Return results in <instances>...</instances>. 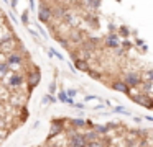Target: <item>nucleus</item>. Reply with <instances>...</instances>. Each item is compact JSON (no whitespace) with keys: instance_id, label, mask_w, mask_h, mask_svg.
<instances>
[{"instance_id":"obj_36","label":"nucleus","mask_w":153,"mask_h":147,"mask_svg":"<svg viewBox=\"0 0 153 147\" xmlns=\"http://www.w3.org/2000/svg\"><path fill=\"white\" fill-rule=\"evenodd\" d=\"M4 2H5V3H8V0H4Z\"/></svg>"},{"instance_id":"obj_25","label":"nucleus","mask_w":153,"mask_h":147,"mask_svg":"<svg viewBox=\"0 0 153 147\" xmlns=\"http://www.w3.org/2000/svg\"><path fill=\"white\" fill-rule=\"evenodd\" d=\"M66 95H68V98H71V100H73V98L77 95V90H68Z\"/></svg>"},{"instance_id":"obj_11","label":"nucleus","mask_w":153,"mask_h":147,"mask_svg":"<svg viewBox=\"0 0 153 147\" xmlns=\"http://www.w3.org/2000/svg\"><path fill=\"white\" fill-rule=\"evenodd\" d=\"M68 41L69 42H77V44H81V42L84 41V34L81 33V29H73V31L69 33V36H68Z\"/></svg>"},{"instance_id":"obj_6","label":"nucleus","mask_w":153,"mask_h":147,"mask_svg":"<svg viewBox=\"0 0 153 147\" xmlns=\"http://www.w3.org/2000/svg\"><path fill=\"white\" fill-rule=\"evenodd\" d=\"M7 62L8 65H20L22 62H23V56L20 54V52H15V51H12V52H8V56H7Z\"/></svg>"},{"instance_id":"obj_31","label":"nucleus","mask_w":153,"mask_h":147,"mask_svg":"<svg viewBox=\"0 0 153 147\" xmlns=\"http://www.w3.org/2000/svg\"><path fill=\"white\" fill-rule=\"evenodd\" d=\"M28 33H30V34L33 36L35 39H38V33H36V31H33V29H28Z\"/></svg>"},{"instance_id":"obj_16","label":"nucleus","mask_w":153,"mask_h":147,"mask_svg":"<svg viewBox=\"0 0 153 147\" xmlns=\"http://www.w3.org/2000/svg\"><path fill=\"white\" fill-rule=\"evenodd\" d=\"M58 100L63 101V103H68V105H73V103H74V101L71 100V98H68L66 91H63V90H59V93H58Z\"/></svg>"},{"instance_id":"obj_15","label":"nucleus","mask_w":153,"mask_h":147,"mask_svg":"<svg viewBox=\"0 0 153 147\" xmlns=\"http://www.w3.org/2000/svg\"><path fill=\"white\" fill-rule=\"evenodd\" d=\"M82 136H84V139H86V142H92V140H97L100 137L96 131H87V132L82 134Z\"/></svg>"},{"instance_id":"obj_28","label":"nucleus","mask_w":153,"mask_h":147,"mask_svg":"<svg viewBox=\"0 0 153 147\" xmlns=\"http://www.w3.org/2000/svg\"><path fill=\"white\" fill-rule=\"evenodd\" d=\"M89 74H91V77H94V78H100V74H99V72H94V70H89Z\"/></svg>"},{"instance_id":"obj_26","label":"nucleus","mask_w":153,"mask_h":147,"mask_svg":"<svg viewBox=\"0 0 153 147\" xmlns=\"http://www.w3.org/2000/svg\"><path fill=\"white\" fill-rule=\"evenodd\" d=\"M22 23H23V25H28V12H25L23 15H22Z\"/></svg>"},{"instance_id":"obj_23","label":"nucleus","mask_w":153,"mask_h":147,"mask_svg":"<svg viewBox=\"0 0 153 147\" xmlns=\"http://www.w3.org/2000/svg\"><path fill=\"white\" fill-rule=\"evenodd\" d=\"M53 101H54V98L51 97L50 93H48V95H45V97H43V100H41V103H43V105H46V103H53Z\"/></svg>"},{"instance_id":"obj_21","label":"nucleus","mask_w":153,"mask_h":147,"mask_svg":"<svg viewBox=\"0 0 153 147\" xmlns=\"http://www.w3.org/2000/svg\"><path fill=\"white\" fill-rule=\"evenodd\" d=\"M58 42H59L63 48L69 49V41H68V38H59V36H58Z\"/></svg>"},{"instance_id":"obj_35","label":"nucleus","mask_w":153,"mask_h":147,"mask_svg":"<svg viewBox=\"0 0 153 147\" xmlns=\"http://www.w3.org/2000/svg\"><path fill=\"white\" fill-rule=\"evenodd\" d=\"M53 2H56V3H61V2H63V0H53Z\"/></svg>"},{"instance_id":"obj_17","label":"nucleus","mask_w":153,"mask_h":147,"mask_svg":"<svg viewBox=\"0 0 153 147\" xmlns=\"http://www.w3.org/2000/svg\"><path fill=\"white\" fill-rule=\"evenodd\" d=\"M94 131H96V132L99 134L100 137H104V136H107V134H109L107 127H105V126H102V124H96V126H94Z\"/></svg>"},{"instance_id":"obj_8","label":"nucleus","mask_w":153,"mask_h":147,"mask_svg":"<svg viewBox=\"0 0 153 147\" xmlns=\"http://www.w3.org/2000/svg\"><path fill=\"white\" fill-rule=\"evenodd\" d=\"M105 46L107 48H112V49H115V48H119L120 46V41H119V36L115 34V33H109V34L105 36Z\"/></svg>"},{"instance_id":"obj_10","label":"nucleus","mask_w":153,"mask_h":147,"mask_svg":"<svg viewBox=\"0 0 153 147\" xmlns=\"http://www.w3.org/2000/svg\"><path fill=\"white\" fill-rule=\"evenodd\" d=\"M23 83H25V78L22 77L20 74H13V75H10V78H8V87L18 88V87H22Z\"/></svg>"},{"instance_id":"obj_14","label":"nucleus","mask_w":153,"mask_h":147,"mask_svg":"<svg viewBox=\"0 0 153 147\" xmlns=\"http://www.w3.org/2000/svg\"><path fill=\"white\" fill-rule=\"evenodd\" d=\"M69 124L74 131L76 129H81V127H86V119H81V118H73L69 119Z\"/></svg>"},{"instance_id":"obj_20","label":"nucleus","mask_w":153,"mask_h":147,"mask_svg":"<svg viewBox=\"0 0 153 147\" xmlns=\"http://www.w3.org/2000/svg\"><path fill=\"white\" fill-rule=\"evenodd\" d=\"M119 34L122 36V38H128V34H130V29L127 28V26H120V29H119Z\"/></svg>"},{"instance_id":"obj_5","label":"nucleus","mask_w":153,"mask_h":147,"mask_svg":"<svg viewBox=\"0 0 153 147\" xmlns=\"http://www.w3.org/2000/svg\"><path fill=\"white\" fill-rule=\"evenodd\" d=\"M68 13V7L61 5V3H56L54 7H51V18H56V20H64Z\"/></svg>"},{"instance_id":"obj_3","label":"nucleus","mask_w":153,"mask_h":147,"mask_svg":"<svg viewBox=\"0 0 153 147\" xmlns=\"http://www.w3.org/2000/svg\"><path fill=\"white\" fill-rule=\"evenodd\" d=\"M38 18H40V21L43 23H50L51 20V7L46 5L45 2H41L40 5H38Z\"/></svg>"},{"instance_id":"obj_1","label":"nucleus","mask_w":153,"mask_h":147,"mask_svg":"<svg viewBox=\"0 0 153 147\" xmlns=\"http://www.w3.org/2000/svg\"><path fill=\"white\" fill-rule=\"evenodd\" d=\"M86 139H84L82 132L77 131H71V134L68 136V146L69 147H86Z\"/></svg>"},{"instance_id":"obj_4","label":"nucleus","mask_w":153,"mask_h":147,"mask_svg":"<svg viewBox=\"0 0 153 147\" xmlns=\"http://www.w3.org/2000/svg\"><path fill=\"white\" fill-rule=\"evenodd\" d=\"M130 98H132L135 103H138V105H142V106H145L146 110H152V100H150V97H146V95H143V93H135V95H130Z\"/></svg>"},{"instance_id":"obj_2","label":"nucleus","mask_w":153,"mask_h":147,"mask_svg":"<svg viewBox=\"0 0 153 147\" xmlns=\"http://www.w3.org/2000/svg\"><path fill=\"white\" fill-rule=\"evenodd\" d=\"M123 83L128 88L138 87V85L142 83V74H138V72H127V74L123 75Z\"/></svg>"},{"instance_id":"obj_33","label":"nucleus","mask_w":153,"mask_h":147,"mask_svg":"<svg viewBox=\"0 0 153 147\" xmlns=\"http://www.w3.org/2000/svg\"><path fill=\"white\" fill-rule=\"evenodd\" d=\"M28 2H30V8L35 10V0H28Z\"/></svg>"},{"instance_id":"obj_24","label":"nucleus","mask_w":153,"mask_h":147,"mask_svg":"<svg viewBox=\"0 0 153 147\" xmlns=\"http://www.w3.org/2000/svg\"><path fill=\"white\" fill-rule=\"evenodd\" d=\"M114 111H115V113H120V114H127V116L130 114V113H128V111H127L123 106H115V108H114Z\"/></svg>"},{"instance_id":"obj_19","label":"nucleus","mask_w":153,"mask_h":147,"mask_svg":"<svg viewBox=\"0 0 153 147\" xmlns=\"http://www.w3.org/2000/svg\"><path fill=\"white\" fill-rule=\"evenodd\" d=\"M8 70H10V65H8L7 62H0V77L8 74Z\"/></svg>"},{"instance_id":"obj_27","label":"nucleus","mask_w":153,"mask_h":147,"mask_svg":"<svg viewBox=\"0 0 153 147\" xmlns=\"http://www.w3.org/2000/svg\"><path fill=\"white\" fill-rule=\"evenodd\" d=\"M120 44H122V46H123V48H125V49H128L130 46H132V44H130V41H128V39H123V41L120 42Z\"/></svg>"},{"instance_id":"obj_12","label":"nucleus","mask_w":153,"mask_h":147,"mask_svg":"<svg viewBox=\"0 0 153 147\" xmlns=\"http://www.w3.org/2000/svg\"><path fill=\"white\" fill-rule=\"evenodd\" d=\"M110 87H112L115 91H120V93L130 95V88L127 87L125 83H123V80H115V82H112V85H110Z\"/></svg>"},{"instance_id":"obj_22","label":"nucleus","mask_w":153,"mask_h":147,"mask_svg":"<svg viewBox=\"0 0 153 147\" xmlns=\"http://www.w3.org/2000/svg\"><path fill=\"white\" fill-rule=\"evenodd\" d=\"M86 147H104V146L100 142V139H97V140H92V142H87Z\"/></svg>"},{"instance_id":"obj_34","label":"nucleus","mask_w":153,"mask_h":147,"mask_svg":"<svg viewBox=\"0 0 153 147\" xmlns=\"http://www.w3.org/2000/svg\"><path fill=\"white\" fill-rule=\"evenodd\" d=\"M17 2H18V0H12V2H10L12 8H15V7H17Z\"/></svg>"},{"instance_id":"obj_18","label":"nucleus","mask_w":153,"mask_h":147,"mask_svg":"<svg viewBox=\"0 0 153 147\" xmlns=\"http://www.w3.org/2000/svg\"><path fill=\"white\" fill-rule=\"evenodd\" d=\"M84 2H86V5L89 7V8H99L100 7V3H102V0H84Z\"/></svg>"},{"instance_id":"obj_32","label":"nucleus","mask_w":153,"mask_h":147,"mask_svg":"<svg viewBox=\"0 0 153 147\" xmlns=\"http://www.w3.org/2000/svg\"><path fill=\"white\" fill-rule=\"evenodd\" d=\"M54 90H56V85H54V83H51V85H50V93H53Z\"/></svg>"},{"instance_id":"obj_13","label":"nucleus","mask_w":153,"mask_h":147,"mask_svg":"<svg viewBox=\"0 0 153 147\" xmlns=\"http://www.w3.org/2000/svg\"><path fill=\"white\" fill-rule=\"evenodd\" d=\"M74 69H77V70H81V72H89L91 70L87 61H86V59H82V57H77L76 61H74Z\"/></svg>"},{"instance_id":"obj_9","label":"nucleus","mask_w":153,"mask_h":147,"mask_svg":"<svg viewBox=\"0 0 153 147\" xmlns=\"http://www.w3.org/2000/svg\"><path fill=\"white\" fill-rule=\"evenodd\" d=\"M63 127H64L63 119H53V123H51V134H50V137H54V136H58V134H61Z\"/></svg>"},{"instance_id":"obj_7","label":"nucleus","mask_w":153,"mask_h":147,"mask_svg":"<svg viewBox=\"0 0 153 147\" xmlns=\"http://www.w3.org/2000/svg\"><path fill=\"white\" fill-rule=\"evenodd\" d=\"M40 80H41V74H40V70H38V67H35V72H31L30 78H28V88L33 90V88L40 83Z\"/></svg>"},{"instance_id":"obj_29","label":"nucleus","mask_w":153,"mask_h":147,"mask_svg":"<svg viewBox=\"0 0 153 147\" xmlns=\"http://www.w3.org/2000/svg\"><path fill=\"white\" fill-rule=\"evenodd\" d=\"M73 106L76 108V110H84V105L82 103H73Z\"/></svg>"},{"instance_id":"obj_30","label":"nucleus","mask_w":153,"mask_h":147,"mask_svg":"<svg viewBox=\"0 0 153 147\" xmlns=\"http://www.w3.org/2000/svg\"><path fill=\"white\" fill-rule=\"evenodd\" d=\"M91 100H99V98H97L96 95H89V97H86V101H91Z\"/></svg>"}]
</instances>
